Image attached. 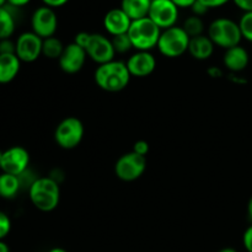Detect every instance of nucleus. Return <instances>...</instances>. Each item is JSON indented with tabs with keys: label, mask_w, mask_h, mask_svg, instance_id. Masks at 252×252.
Returning a JSON list of instances; mask_svg holds the SVG:
<instances>
[{
	"label": "nucleus",
	"mask_w": 252,
	"mask_h": 252,
	"mask_svg": "<svg viewBox=\"0 0 252 252\" xmlns=\"http://www.w3.org/2000/svg\"><path fill=\"white\" fill-rule=\"evenodd\" d=\"M127 64L121 61H111L96 68L94 79L101 90L107 93H120L125 90L130 81Z\"/></svg>",
	"instance_id": "f257e3e1"
},
{
	"label": "nucleus",
	"mask_w": 252,
	"mask_h": 252,
	"mask_svg": "<svg viewBox=\"0 0 252 252\" xmlns=\"http://www.w3.org/2000/svg\"><path fill=\"white\" fill-rule=\"evenodd\" d=\"M29 198L38 211H54L61 201L59 184L49 176L37 177L29 187Z\"/></svg>",
	"instance_id": "f03ea898"
},
{
	"label": "nucleus",
	"mask_w": 252,
	"mask_h": 252,
	"mask_svg": "<svg viewBox=\"0 0 252 252\" xmlns=\"http://www.w3.org/2000/svg\"><path fill=\"white\" fill-rule=\"evenodd\" d=\"M207 36L211 38L214 46L224 49L239 46L243 39L239 24L228 17H219L212 21L207 30Z\"/></svg>",
	"instance_id": "7ed1b4c3"
},
{
	"label": "nucleus",
	"mask_w": 252,
	"mask_h": 252,
	"mask_svg": "<svg viewBox=\"0 0 252 252\" xmlns=\"http://www.w3.org/2000/svg\"><path fill=\"white\" fill-rule=\"evenodd\" d=\"M162 30L158 27L149 17L134 20L132 21L128 36L133 44V48L137 51L150 52L158 46L160 34Z\"/></svg>",
	"instance_id": "20e7f679"
},
{
	"label": "nucleus",
	"mask_w": 252,
	"mask_h": 252,
	"mask_svg": "<svg viewBox=\"0 0 252 252\" xmlns=\"http://www.w3.org/2000/svg\"><path fill=\"white\" fill-rule=\"evenodd\" d=\"M189 36L182 26H174L162 30L157 48L166 58H179L189 52Z\"/></svg>",
	"instance_id": "39448f33"
},
{
	"label": "nucleus",
	"mask_w": 252,
	"mask_h": 252,
	"mask_svg": "<svg viewBox=\"0 0 252 252\" xmlns=\"http://www.w3.org/2000/svg\"><path fill=\"white\" fill-rule=\"evenodd\" d=\"M84 133V125L78 117H65L57 126L54 130V139L59 147L70 150L80 144Z\"/></svg>",
	"instance_id": "423d86ee"
},
{
	"label": "nucleus",
	"mask_w": 252,
	"mask_h": 252,
	"mask_svg": "<svg viewBox=\"0 0 252 252\" xmlns=\"http://www.w3.org/2000/svg\"><path fill=\"white\" fill-rule=\"evenodd\" d=\"M147 169L145 157L129 152L118 158L115 164V174L125 182H132L139 179Z\"/></svg>",
	"instance_id": "0eeeda50"
},
{
	"label": "nucleus",
	"mask_w": 252,
	"mask_h": 252,
	"mask_svg": "<svg viewBox=\"0 0 252 252\" xmlns=\"http://www.w3.org/2000/svg\"><path fill=\"white\" fill-rule=\"evenodd\" d=\"M31 27L32 32L42 39L53 37L58 29V17L54 9L46 5L37 7L31 16Z\"/></svg>",
	"instance_id": "6e6552de"
},
{
	"label": "nucleus",
	"mask_w": 252,
	"mask_h": 252,
	"mask_svg": "<svg viewBox=\"0 0 252 252\" xmlns=\"http://www.w3.org/2000/svg\"><path fill=\"white\" fill-rule=\"evenodd\" d=\"M148 17L161 30L176 26L179 7L171 0H152Z\"/></svg>",
	"instance_id": "1a4fd4ad"
},
{
	"label": "nucleus",
	"mask_w": 252,
	"mask_h": 252,
	"mask_svg": "<svg viewBox=\"0 0 252 252\" xmlns=\"http://www.w3.org/2000/svg\"><path fill=\"white\" fill-rule=\"evenodd\" d=\"M42 44L43 39L32 31L24 32L15 41L16 51L15 54L21 63H33L42 56Z\"/></svg>",
	"instance_id": "9d476101"
},
{
	"label": "nucleus",
	"mask_w": 252,
	"mask_h": 252,
	"mask_svg": "<svg viewBox=\"0 0 252 252\" xmlns=\"http://www.w3.org/2000/svg\"><path fill=\"white\" fill-rule=\"evenodd\" d=\"M29 165L30 154L24 147L15 145L2 152L1 169H0L2 172L20 176L29 170Z\"/></svg>",
	"instance_id": "9b49d317"
},
{
	"label": "nucleus",
	"mask_w": 252,
	"mask_h": 252,
	"mask_svg": "<svg viewBox=\"0 0 252 252\" xmlns=\"http://www.w3.org/2000/svg\"><path fill=\"white\" fill-rule=\"evenodd\" d=\"M85 51L89 58L98 65L115 61L116 52L112 46V41L101 33L91 34L90 42Z\"/></svg>",
	"instance_id": "f8f14e48"
},
{
	"label": "nucleus",
	"mask_w": 252,
	"mask_h": 252,
	"mask_svg": "<svg viewBox=\"0 0 252 252\" xmlns=\"http://www.w3.org/2000/svg\"><path fill=\"white\" fill-rule=\"evenodd\" d=\"M88 54L86 51L78 44L69 43L64 47L62 56L59 57L58 63L62 70L66 74H76L84 68L86 63Z\"/></svg>",
	"instance_id": "ddd939ff"
},
{
	"label": "nucleus",
	"mask_w": 252,
	"mask_h": 252,
	"mask_svg": "<svg viewBox=\"0 0 252 252\" xmlns=\"http://www.w3.org/2000/svg\"><path fill=\"white\" fill-rule=\"evenodd\" d=\"M130 76L145 78L149 76L157 68V59L153 53L145 51H137L126 62Z\"/></svg>",
	"instance_id": "4468645a"
},
{
	"label": "nucleus",
	"mask_w": 252,
	"mask_h": 252,
	"mask_svg": "<svg viewBox=\"0 0 252 252\" xmlns=\"http://www.w3.org/2000/svg\"><path fill=\"white\" fill-rule=\"evenodd\" d=\"M132 20L121 7L111 9L103 17V27L111 36H118V34L128 33Z\"/></svg>",
	"instance_id": "2eb2a0df"
},
{
	"label": "nucleus",
	"mask_w": 252,
	"mask_h": 252,
	"mask_svg": "<svg viewBox=\"0 0 252 252\" xmlns=\"http://www.w3.org/2000/svg\"><path fill=\"white\" fill-rule=\"evenodd\" d=\"M250 62V56L249 52L244 47L239 46L233 47V48L225 49V53L223 56V64L230 73L239 74L245 70Z\"/></svg>",
	"instance_id": "dca6fc26"
},
{
	"label": "nucleus",
	"mask_w": 252,
	"mask_h": 252,
	"mask_svg": "<svg viewBox=\"0 0 252 252\" xmlns=\"http://www.w3.org/2000/svg\"><path fill=\"white\" fill-rule=\"evenodd\" d=\"M214 48L216 46L207 34H202V36L193 37L189 39V53L196 61H207L211 58L214 53Z\"/></svg>",
	"instance_id": "f3484780"
},
{
	"label": "nucleus",
	"mask_w": 252,
	"mask_h": 252,
	"mask_svg": "<svg viewBox=\"0 0 252 252\" xmlns=\"http://www.w3.org/2000/svg\"><path fill=\"white\" fill-rule=\"evenodd\" d=\"M21 68V61L16 54H0V84L14 80Z\"/></svg>",
	"instance_id": "a211bd4d"
},
{
	"label": "nucleus",
	"mask_w": 252,
	"mask_h": 252,
	"mask_svg": "<svg viewBox=\"0 0 252 252\" xmlns=\"http://www.w3.org/2000/svg\"><path fill=\"white\" fill-rule=\"evenodd\" d=\"M152 0H122L121 9L129 16L132 21L148 17Z\"/></svg>",
	"instance_id": "6ab92c4d"
},
{
	"label": "nucleus",
	"mask_w": 252,
	"mask_h": 252,
	"mask_svg": "<svg viewBox=\"0 0 252 252\" xmlns=\"http://www.w3.org/2000/svg\"><path fill=\"white\" fill-rule=\"evenodd\" d=\"M16 29V16L9 5L0 7V41L11 38Z\"/></svg>",
	"instance_id": "aec40b11"
},
{
	"label": "nucleus",
	"mask_w": 252,
	"mask_h": 252,
	"mask_svg": "<svg viewBox=\"0 0 252 252\" xmlns=\"http://www.w3.org/2000/svg\"><path fill=\"white\" fill-rule=\"evenodd\" d=\"M21 181L19 176L1 172L0 174V197L4 199H12L21 189Z\"/></svg>",
	"instance_id": "412c9836"
},
{
	"label": "nucleus",
	"mask_w": 252,
	"mask_h": 252,
	"mask_svg": "<svg viewBox=\"0 0 252 252\" xmlns=\"http://www.w3.org/2000/svg\"><path fill=\"white\" fill-rule=\"evenodd\" d=\"M64 44L59 38L56 36L49 37V38L43 39L42 44V56H44L48 59H59L64 51Z\"/></svg>",
	"instance_id": "4be33fe9"
},
{
	"label": "nucleus",
	"mask_w": 252,
	"mask_h": 252,
	"mask_svg": "<svg viewBox=\"0 0 252 252\" xmlns=\"http://www.w3.org/2000/svg\"><path fill=\"white\" fill-rule=\"evenodd\" d=\"M182 29L186 31L189 38H193V37H198L204 34V22L202 20V17L191 15V16H189L185 20L184 25H182Z\"/></svg>",
	"instance_id": "5701e85b"
},
{
	"label": "nucleus",
	"mask_w": 252,
	"mask_h": 252,
	"mask_svg": "<svg viewBox=\"0 0 252 252\" xmlns=\"http://www.w3.org/2000/svg\"><path fill=\"white\" fill-rule=\"evenodd\" d=\"M111 41H112V46L113 48H115L116 54H125L128 53L130 49H133V44L132 42H130L128 33L113 36L112 38H111Z\"/></svg>",
	"instance_id": "b1692460"
},
{
	"label": "nucleus",
	"mask_w": 252,
	"mask_h": 252,
	"mask_svg": "<svg viewBox=\"0 0 252 252\" xmlns=\"http://www.w3.org/2000/svg\"><path fill=\"white\" fill-rule=\"evenodd\" d=\"M239 27H240L241 36L245 38L246 41L252 43V11L251 12H244L243 16L239 20Z\"/></svg>",
	"instance_id": "393cba45"
},
{
	"label": "nucleus",
	"mask_w": 252,
	"mask_h": 252,
	"mask_svg": "<svg viewBox=\"0 0 252 252\" xmlns=\"http://www.w3.org/2000/svg\"><path fill=\"white\" fill-rule=\"evenodd\" d=\"M11 231V220L9 216L0 211V240H4Z\"/></svg>",
	"instance_id": "a878e982"
},
{
	"label": "nucleus",
	"mask_w": 252,
	"mask_h": 252,
	"mask_svg": "<svg viewBox=\"0 0 252 252\" xmlns=\"http://www.w3.org/2000/svg\"><path fill=\"white\" fill-rule=\"evenodd\" d=\"M15 51H16V46L14 41L10 38L0 41V54H15Z\"/></svg>",
	"instance_id": "bb28decb"
},
{
	"label": "nucleus",
	"mask_w": 252,
	"mask_h": 252,
	"mask_svg": "<svg viewBox=\"0 0 252 252\" xmlns=\"http://www.w3.org/2000/svg\"><path fill=\"white\" fill-rule=\"evenodd\" d=\"M132 152L138 155H142V157H147V154L149 153V143L147 140H137L133 145Z\"/></svg>",
	"instance_id": "cd10ccee"
},
{
	"label": "nucleus",
	"mask_w": 252,
	"mask_h": 252,
	"mask_svg": "<svg viewBox=\"0 0 252 252\" xmlns=\"http://www.w3.org/2000/svg\"><path fill=\"white\" fill-rule=\"evenodd\" d=\"M91 34L93 33H89V32H79V33L75 36V38H74V43L78 44V46L81 47V48L86 49L89 42H90Z\"/></svg>",
	"instance_id": "c85d7f7f"
},
{
	"label": "nucleus",
	"mask_w": 252,
	"mask_h": 252,
	"mask_svg": "<svg viewBox=\"0 0 252 252\" xmlns=\"http://www.w3.org/2000/svg\"><path fill=\"white\" fill-rule=\"evenodd\" d=\"M191 11H192V15H194V16L202 17L209 11V9L206 6V5H203L201 1H198V0H197V1L192 5Z\"/></svg>",
	"instance_id": "c756f323"
},
{
	"label": "nucleus",
	"mask_w": 252,
	"mask_h": 252,
	"mask_svg": "<svg viewBox=\"0 0 252 252\" xmlns=\"http://www.w3.org/2000/svg\"><path fill=\"white\" fill-rule=\"evenodd\" d=\"M244 248L248 252H252V224L245 230L243 235Z\"/></svg>",
	"instance_id": "7c9ffc66"
},
{
	"label": "nucleus",
	"mask_w": 252,
	"mask_h": 252,
	"mask_svg": "<svg viewBox=\"0 0 252 252\" xmlns=\"http://www.w3.org/2000/svg\"><path fill=\"white\" fill-rule=\"evenodd\" d=\"M198 1H201L202 4L206 5V6L211 10V9H216V7L224 6V5L228 4L230 0H198Z\"/></svg>",
	"instance_id": "2f4dec72"
},
{
	"label": "nucleus",
	"mask_w": 252,
	"mask_h": 252,
	"mask_svg": "<svg viewBox=\"0 0 252 252\" xmlns=\"http://www.w3.org/2000/svg\"><path fill=\"white\" fill-rule=\"evenodd\" d=\"M233 1L244 12L252 11V0H233Z\"/></svg>",
	"instance_id": "473e14b6"
},
{
	"label": "nucleus",
	"mask_w": 252,
	"mask_h": 252,
	"mask_svg": "<svg viewBox=\"0 0 252 252\" xmlns=\"http://www.w3.org/2000/svg\"><path fill=\"white\" fill-rule=\"evenodd\" d=\"M179 9H191L197 0H171Z\"/></svg>",
	"instance_id": "72a5a7b5"
},
{
	"label": "nucleus",
	"mask_w": 252,
	"mask_h": 252,
	"mask_svg": "<svg viewBox=\"0 0 252 252\" xmlns=\"http://www.w3.org/2000/svg\"><path fill=\"white\" fill-rule=\"evenodd\" d=\"M69 0H42L46 6L52 7V9H56V7H61L63 5H65Z\"/></svg>",
	"instance_id": "f704fd0d"
},
{
	"label": "nucleus",
	"mask_w": 252,
	"mask_h": 252,
	"mask_svg": "<svg viewBox=\"0 0 252 252\" xmlns=\"http://www.w3.org/2000/svg\"><path fill=\"white\" fill-rule=\"evenodd\" d=\"M207 73H208V75L211 76V78H214V79L221 78V76L224 75V71L221 70L219 66H209V69L207 70Z\"/></svg>",
	"instance_id": "c9c22d12"
},
{
	"label": "nucleus",
	"mask_w": 252,
	"mask_h": 252,
	"mask_svg": "<svg viewBox=\"0 0 252 252\" xmlns=\"http://www.w3.org/2000/svg\"><path fill=\"white\" fill-rule=\"evenodd\" d=\"M30 1L31 0H7V5L15 7V9H20V7L26 6Z\"/></svg>",
	"instance_id": "e433bc0d"
},
{
	"label": "nucleus",
	"mask_w": 252,
	"mask_h": 252,
	"mask_svg": "<svg viewBox=\"0 0 252 252\" xmlns=\"http://www.w3.org/2000/svg\"><path fill=\"white\" fill-rule=\"evenodd\" d=\"M0 252H10L9 246L4 240H0Z\"/></svg>",
	"instance_id": "4c0bfd02"
},
{
	"label": "nucleus",
	"mask_w": 252,
	"mask_h": 252,
	"mask_svg": "<svg viewBox=\"0 0 252 252\" xmlns=\"http://www.w3.org/2000/svg\"><path fill=\"white\" fill-rule=\"evenodd\" d=\"M248 214H249V218H250L251 221H252V197H251L250 201H249V203H248Z\"/></svg>",
	"instance_id": "58836bf2"
},
{
	"label": "nucleus",
	"mask_w": 252,
	"mask_h": 252,
	"mask_svg": "<svg viewBox=\"0 0 252 252\" xmlns=\"http://www.w3.org/2000/svg\"><path fill=\"white\" fill-rule=\"evenodd\" d=\"M48 252H68V251L64 250V249H62V248H53V249H51Z\"/></svg>",
	"instance_id": "ea45409f"
},
{
	"label": "nucleus",
	"mask_w": 252,
	"mask_h": 252,
	"mask_svg": "<svg viewBox=\"0 0 252 252\" xmlns=\"http://www.w3.org/2000/svg\"><path fill=\"white\" fill-rule=\"evenodd\" d=\"M218 252H238L235 250V249H233V248H225V249H221L220 251H218Z\"/></svg>",
	"instance_id": "a19ab883"
},
{
	"label": "nucleus",
	"mask_w": 252,
	"mask_h": 252,
	"mask_svg": "<svg viewBox=\"0 0 252 252\" xmlns=\"http://www.w3.org/2000/svg\"><path fill=\"white\" fill-rule=\"evenodd\" d=\"M7 4V0H0V7L5 6Z\"/></svg>",
	"instance_id": "79ce46f5"
},
{
	"label": "nucleus",
	"mask_w": 252,
	"mask_h": 252,
	"mask_svg": "<svg viewBox=\"0 0 252 252\" xmlns=\"http://www.w3.org/2000/svg\"><path fill=\"white\" fill-rule=\"evenodd\" d=\"M1 161H2V152L0 150V169H1Z\"/></svg>",
	"instance_id": "37998d69"
}]
</instances>
